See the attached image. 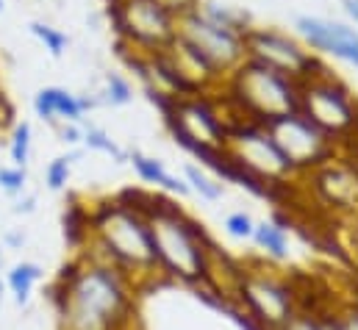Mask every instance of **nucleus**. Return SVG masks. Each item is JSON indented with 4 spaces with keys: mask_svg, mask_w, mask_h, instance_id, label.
<instances>
[{
    "mask_svg": "<svg viewBox=\"0 0 358 330\" xmlns=\"http://www.w3.org/2000/svg\"><path fill=\"white\" fill-rule=\"evenodd\" d=\"M142 286L111 264L81 250L48 289L59 330H134Z\"/></svg>",
    "mask_w": 358,
    "mask_h": 330,
    "instance_id": "1",
    "label": "nucleus"
},
{
    "mask_svg": "<svg viewBox=\"0 0 358 330\" xmlns=\"http://www.w3.org/2000/svg\"><path fill=\"white\" fill-rule=\"evenodd\" d=\"M145 220L150 225L159 275L164 280H173L189 289L220 286L217 283L220 248L206 231V225L194 220L183 206H178V200L153 189Z\"/></svg>",
    "mask_w": 358,
    "mask_h": 330,
    "instance_id": "2",
    "label": "nucleus"
},
{
    "mask_svg": "<svg viewBox=\"0 0 358 330\" xmlns=\"http://www.w3.org/2000/svg\"><path fill=\"white\" fill-rule=\"evenodd\" d=\"M90 245L84 248L87 252L125 272L142 289L148 283L162 280L159 261L153 252V239H150V225L142 214L120 206L108 194L90 203Z\"/></svg>",
    "mask_w": 358,
    "mask_h": 330,
    "instance_id": "3",
    "label": "nucleus"
},
{
    "mask_svg": "<svg viewBox=\"0 0 358 330\" xmlns=\"http://www.w3.org/2000/svg\"><path fill=\"white\" fill-rule=\"evenodd\" d=\"M217 97L225 103V111L262 125L272 117L300 111V83L253 56H245V62L217 89Z\"/></svg>",
    "mask_w": 358,
    "mask_h": 330,
    "instance_id": "4",
    "label": "nucleus"
},
{
    "mask_svg": "<svg viewBox=\"0 0 358 330\" xmlns=\"http://www.w3.org/2000/svg\"><path fill=\"white\" fill-rule=\"evenodd\" d=\"M231 300L267 330L286 328L300 311V292L289 275L272 266H242L231 269Z\"/></svg>",
    "mask_w": 358,
    "mask_h": 330,
    "instance_id": "5",
    "label": "nucleus"
},
{
    "mask_svg": "<svg viewBox=\"0 0 358 330\" xmlns=\"http://www.w3.org/2000/svg\"><path fill=\"white\" fill-rule=\"evenodd\" d=\"M103 11L117 42L139 53L167 50L178 36V8L173 0H103Z\"/></svg>",
    "mask_w": 358,
    "mask_h": 330,
    "instance_id": "6",
    "label": "nucleus"
},
{
    "mask_svg": "<svg viewBox=\"0 0 358 330\" xmlns=\"http://www.w3.org/2000/svg\"><path fill=\"white\" fill-rule=\"evenodd\" d=\"M300 111L336 145L358 134V97L331 70L300 86Z\"/></svg>",
    "mask_w": 358,
    "mask_h": 330,
    "instance_id": "7",
    "label": "nucleus"
},
{
    "mask_svg": "<svg viewBox=\"0 0 358 330\" xmlns=\"http://www.w3.org/2000/svg\"><path fill=\"white\" fill-rule=\"evenodd\" d=\"M272 142L297 169V175L317 172L336 159V142L328 139L303 111H289L264 122Z\"/></svg>",
    "mask_w": 358,
    "mask_h": 330,
    "instance_id": "8",
    "label": "nucleus"
},
{
    "mask_svg": "<svg viewBox=\"0 0 358 330\" xmlns=\"http://www.w3.org/2000/svg\"><path fill=\"white\" fill-rule=\"evenodd\" d=\"M245 50L248 56L259 59L269 64L272 70L294 78V81L303 83L322 76L328 67L322 62V56H317L314 50H308L300 36H292L286 31H278V28H267V25H253L245 36Z\"/></svg>",
    "mask_w": 358,
    "mask_h": 330,
    "instance_id": "9",
    "label": "nucleus"
},
{
    "mask_svg": "<svg viewBox=\"0 0 358 330\" xmlns=\"http://www.w3.org/2000/svg\"><path fill=\"white\" fill-rule=\"evenodd\" d=\"M162 120H164V125H176L206 145L228 148V114L220 106L217 89L194 94V97H180L173 114H167Z\"/></svg>",
    "mask_w": 358,
    "mask_h": 330,
    "instance_id": "10",
    "label": "nucleus"
},
{
    "mask_svg": "<svg viewBox=\"0 0 358 330\" xmlns=\"http://www.w3.org/2000/svg\"><path fill=\"white\" fill-rule=\"evenodd\" d=\"M294 31L300 42L314 50L317 56H331L339 59L358 70V28L342 20H325V17H311L303 14L294 20Z\"/></svg>",
    "mask_w": 358,
    "mask_h": 330,
    "instance_id": "11",
    "label": "nucleus"
},
{
    "mask_svg": "<svg viewBox=\"0 0 358 330\" xmlns=\"http://www.w3.org/2000/svg\"><path fill=\"white\" fill-rule=\"evenodd\" d=\"M34 111L42 122L48 125H62V122H84V111L78 106V94L67 92L64 86H45L34 97Z\"/></svg>",
    "mask_w": 358,
    "mask_h": 330,
    "instance_id": "12",
    "label": "nucleus"
},
{
    "mask_svg": "<svg viewBox=\"0 0 358 330\" xmlns=\"http://www.w3.org/2000/svg\"><path fill=\"white\" fill-rule=\"evenodd\" d=\"M128 164L134 166V172H136V178L142 183H148L156 192H164L170 197H186V194H192L189 186H186V180L178 178V175H173L164 166V162H159V159H153V156H148V153H142L136 148L128 150Z\"/></svg>",
    "mask_w": 358,
    "mask_h": 330,
    "instance_id": "13",
    "label": "nucleus"
},
{
    "mask_svg": "<svg viewBox=\"0 0 358 330\" xmlns=\"http://www.w3.org/2000/svg\"><path fill=\"white\" fill-rule=\"evenodd\" d=\"M62 225H64V242L70 245L73 252H81V250L90 245V234H92L90 203H84L81 197L70 194L67 197V206H64V214H62Z\"/></svg>",
    "mask_w": 358,
    "mask_h": 330,
    "instance_id": "14",
    "label": "nucleus"
},
{
    "mask_svg": "<svg viewBox=\"0 0 358 330\" xmlns=\"http://www.w3.org/2000/svg\"><path fill=\"white\" fill-rule=\"evenodd\" d=\"M42 275H45L42 266L34 264V261H20L6 272V289H8V294L14 297L17 306H25L31 300V294H34L36 283L42 280Z\"/></svg>",
    "mask_w": 358,
    "mask_h": 330,
    "instance_id": "15",
    "label": "nucleus"
},
{
    "mask_svg": "<svg viewBox=\"0 0 358 330\" xmlns=\"http://www.w3.org/2000/svg\"><path fill=\"white\" fill-rule=\"evenodd\" d=\"M253 245L259 248V252L269 258V261H286L289 258V236L286 231L272 222V220H264V222H256V231H253Z\"/></svg>",
    "mask_w": 358,
    "mask_h": 330,
    "instance_id": "16",
    "label": "nucleus"
},
{
    "mask_svg": "<svg viewBox=\"0 0 358 330\" xmlns=\"http://www.w3.org/2000/svg\"><path fill=\"white\" fill-rule=\"evenodd\" d=\"M183 180H186L189 192H192V194H197L200 200L217 203V200H222V194H225L222 180H220V178H214L208 169H203L200 164L183 166Z\"/></svg>",
    "mask_w": 358,
    "mask_h": 330,
    "instance_id": "17",
    "label": "nucleus"
},
{
    "mask_svg": "<svg viewBox=\"0 0 358 330\" xmlns=\"http://www.w3.org/2000/svg\"><path fill=\"white\" fill-rule=\"evenodd\" d=\"M197 6H200V11H203L208 20L220 22V25H225V28H231V31L248 34V31L253 28L248 11H239V8L225 6V3H217V0H197Z\"/></svg>",
    "mask_w": 358,
    "mask_h": 330,
    "instance_id": "18",
    "label": "nucleus"
},
{
    "mask_svg": "<svg viewBox=\"0 0 358 330\" xmlns=\"http://www.w3.org/2000/svg\"><path fill=\"white\" fill-rule=\"evenodd\" d=\"M84 148L111 156V162H117V164H125V162H128V150H122V148H120L103 128H97V125H87V122H84Z\"/></svg>",
    "mask_w": 358,
    "mask_h": 330,
    "instance_id": "19",
    "label": "nucleus"
},
{
    "mask_svg": "<svg viewBox=\"0 0 358 330\" xmlns=\"http://www.w3.org/2000/svg\"><path fill=\"white\" fill-rule=\"evenodd\" d=\"M31 145H34V131H31V122H17L11 128V139H8V156H11V164L14 166H28L31 159Z\"/></svg>",
    "mask_w": 358,
    "mask_h": 330,
    "instance_id": "20",
    "label": "nucleus"
},
{
    "mask_svg": "<svg viewBox=\"0 0 358 330\" xmlns=\"http://www.w3.org/2000/svg\"><path fill=\"white\" fill-rule=\"evenodd\" d=\"M76 159H78V153H64V156H56L50 164L45 166V186L50 192H64L67 189Z\"/></svg>",
    "mask_w": 358,
    "mask_h": 330,
    "instance_id": "21",
    "label": "nucleus"
},
{
    "mask_svg": "<svg viewBox=\"0 0 358 330\" xmlns=\"http://www.w3.org/2000/svg\"><path fill=\"white\" fill-rule=\"evenodd\" d=\"M100 94H103V103H108V106H125L134 100V86L120 73H106Z\"/></svg>",
    "mask_w": 358,
    "mask_h": 330,
    "instance_id": "22",
    "label": "nucleus"
},
{
    "mask_svg": "<svg viewBox=\"0 0 358 330\" xmlns=\"http://www.w3.org/2000/svg\"><path fill=\"white\" fill-rule=\"evenodd\" d=\"M31 34L45 45V50H48L53 59H59V56L67 50V45H70L67 34L59 31V28H53V25H48V22H31Z\"/></svg>",
    "mask_w": 358,
    "mask_h": 330,
    "instance_id": "23",
    "label": "nucleus"
},
{
    "mask_svg": "<svg viewBox=\"0 0 358 330\" xmlns=\"http://www.w3.org/2000/svg\"><path fill=\"white\" fill-rule=\"evenodd\" d=\"M222 228H225L228 236H234V239H239V242H248V239H253L256 220H253L248 211H231V214L225 217Z\"/></svg>",
    "mask_w": 358,
    "mask_h": 330,
    "instance_id": "24",
    "label": "nucleus"
},
{
    "mask_svg": "<svg viewBox=\"0 0 358 330\" xmlns=\"http://www.w3.org/2000/svg\"><path fill=\"white\" fill-rule=\"evenodd\" d=\"M28 186V172L22 166H0V189L8 194V197H20Z\"/></svg>",
    "mask_w": 358,
    "mask_h": 330,
    "instance_id": "25",
    "label": "nucleus"
},
{
    "mask_svg": "<svg viewBox=\"0 0 358 330\" xmlns=\"http://www.w3.org/2000/svg\"><path fill=\"white\" fill-rule=\"evenodd\" d=\"M280 330H325V328H322V322H320V317H317L314 311L300 308V311H297V317H294L286 328H280Z\"/></svg>",
    "mask_w": 358,
    "mask_h": 330,
    "instance_id": "26",
    "label": "nucleus"
},
{
    "mask_svg": "<svg viewBox=\"0 0 358 330\" xmlns=\"http://www.w3.org/2000/svg\"><path fill=\"white\" fill-rule=\"evenodd\" d=\"M59 136L67 148L84 145V122H62L59 125Z\"/></svg>",
    "mask_w": 358,
    "mask_h": 330,
    "instance_id": "27",
    "label": "nucleus"
},
{
    "mask_svg": "<svg viewBox=\"0 0 358 330\" xmlns=\"http://www.w3.org/2000/svg\"><path fill=\"white\" fill-rule=\"evenodd\" d=\"M31 211H34V197L17 200V206H14V214H31Z\"/></svg>",
    "mask_w": 358,
    "mask_h": 330,
    "instance_id": "28",
    "label": "nucleus"
},
{
    "mask_svg": "<svg viewBox=\"0 0 358 330\" xmlns=\"http://www.w3.org/2000/svg\"><path fill=\"white\" fill-rule=\"evenodd\" d=\"M6 245L8 248H22L25 245V234H6Z\"/></svg>",
    "mask_w": 358,
    "mask_h": 330,
    "instance_id": "29",
    "label": "nucleus"
},
{
    "mask_svg": "<svg viewBox=\"0 0 358 330\" xmlns=\"http://www.w3.org/2000/svg\"><path fill=\"white\" fill-rule=\"evenodd\" d=\"M345 11L350 14V20L358 25V0H345Z\"/></svg>",
    "mask_w": 358,
    "mask_h": 330,
    "instance_id": "30",
    "label": "nucleus"
},
{
    "mask_svg": "<svg viewBox=\"0 0 358 330\" xmlns=\"http://www.w3.org/2000/svg\"><path fill=\"white\" fill-rule=\"evenodd\" d=\"M6 292V258H3V250H0V297Z\"/></svg>",
    "mask_w": 358,
    "mask_h": 330,
    "instance_id": "31",
    "label": "nucleus"
},
{
    "mask_svg": "<svg viewBox=\"0 0 358 330\" xmlns=\"http://www.w3.org/2000/svg\"><path fill=\"white\" fill-rule=\"evenodd\" d=\"M0 11H3V0H0Z\"/></svg>",
    "mask_w": 358,
    "mask_h": 330,
    "instance_id": "32",
    "label": "nucleus"
}]
</instances>
